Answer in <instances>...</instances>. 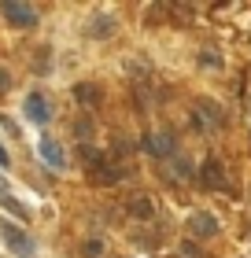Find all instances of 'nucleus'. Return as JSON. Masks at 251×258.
Wrapping results in <instances>:
<instances>
[{
	"label": "nucleus",
	"instance_id": "f257e3e1",
	"mask_svg": "<svg viewBox=\"0 0 251 258\" xmlns=\"http://www.w3.org/2000/svg\"><path fill=\"white\" fill-rule=\"evenodd\" d=\"M0 15H4L11 26H19V30L37 26V8H33V4H22V0H4V4H0Z\"/></svg>",
	"mask_w": 251,
	"mask_h": 258
},
{
	"label": "nucleus",
	"instance_id": "f03ea898",
	"mask_svg": "<svg viewBox=\"0 0 251 258\" xmlns=\"http://www.w3.org/2000/svg\"><path fill=\"white\" fill-rule=\"evenodd\" d=\"M222 122H225L222 103L199 96V100H196V111H192V125H196V129H214V125H222Z\"/></svg>",
	"mask_w": 251,
	"mask_h": 258
},
{
	"label": "nucleus",
	"instance_id": "7ed1b4c3",
	"mask_svg": "<svg viewBox=\"0 0 251 258\" xmlns=\"http://www.w3.org/2000/svg\"><path fill=\"white\" fill-rule=\"evenodd\" d=\"M140 148H144L152 159H163V162L170 159V155H177V140H174V133H148Z\"/></svg>",
	"mask_w": 251,
	"mask_h": 258
},
{
	"label": "nucleus",
	"instance_id": "20e7f679",
	"mask_svg": "<svg viewBox=\"0 0 251 258\" xmlns=\"http://www.w3.org/2000/svg\"><path fill=\"white\" fill-rule=\"evenodd\" d=\"M0 236H4V243H8L15 254H22V258L33 254V243H30L26 232H19V225H8V221H0Z\"/></svg>",
	"mask_w": 251,
	"mask_h": 258
},
{
	"label": "nucleus",
	"instance_id": "39448f33",
	"mask_svg": "<svg viewBox=\"0 0 251 258\" xmlns=\"http://www.w3.org/2000/svg\"><path fill=\"white\" fill-rule=\"evenodd\" d=\"M188 232L199 240H211V236H218V218L207 214V210H196L192 218H188Z\"/></svg>",
	"mask_w": 251,
	"mask_h": 258
},
{
	"label": "nucleus",
	"instance_id": "423d86ee",
	"mask_svg": "<svg viewBox=\"0 0 251 258\" xmlns=\"http://www.w3.org/2000/svg\"><path fill=\"white\" fill-rule=\"evenodd\" d=\"M22 111H26V118L37 122V125H44V122L52 118V107H48V100H44L41 92H30L26 103H22Z\"/></svg>",
	"mask_w": 251,
	"mask_h": 258
},
{
	"label": "nucleus",
	"instance_id": "0eeeda50",
	"mask_svg": "<svg viewBox=\"0 0 251 258\" xmlns=\"http://www.w3.org/2000/svg\"><path fill=\"white\" fill-rule=\"evenodd\" d=\"M37 155L48 162L52 170H63L67 166V155H63V148H59V140H52V137H41V144H37Z\"/></svg>",
	"mask_w": 251,
	"mask_h": 258
},
{
	"label": "nucleus",
	"instance_id": "6e6552de",
	"mask_svg": "<svg viewBox=\"0 0 251 258\" xmlns=\"http://www.w3.org/2000/svg\"><path fill=\"white\" fill-rule=\"evenodd\" d=\"M199 181L207 184V188H214V192L225 188V173H222V166H218V159H207V162L199 166Z\"/></svg>",
	"mask_w": 251,
	"mask_h": 258
},
{
	"label": "nucleus",
	"instance_id": "1a4fd4ad",
	"mask_svg": "<svg viewBox=\"0 0 251 258\" xmlns=\"http://www.w3.org/2000/svg\"><path fill=\"white\" fill-rule=\"evenodd\" d=\"M166 177L177 181V184L188 181V177H192V162L181 159V155H170V159H166Z\"/></svg>",
	"mask_w": 251,
	"mask_h": 258
},
{
	"label": "nucleus",
	"instance_id": "9d476101",
	"mask_svg": "<svg viewBox=\"0 0 251 258\" xmlns=\"http://www.w3.org/2000/svg\"><path fill=\"white\" fill-rule=\"evenodd\" d=\"M115 33V19L111 15H92L89 19V37H111Z\"/></svg>",
	"mask_w": 251,
	"mask_h": 258
},
{
	"label": "nucleus",
	"instance_id": "9b49d317",
	"mask_svg": "<svg viewBox=\"0 0 251 258\" xmlns=\"http://www.w3.org/2000/svg\"><path fill=\"white\" fill-rule=\"evenodd\" d=\"M74 100L85 103V107H96L100 103V89L92 85V81H81V85H74Z\"/></svg>",
	"mask_w": 251,
	"mask_h": 258
},
{
	"label": "nucleus",
	"instance_id": "f8f14e48",
	"mask_svg": "<svg viewBox=\"0 0 251 258\" xmlns=\"http://www.w3.org/2000/svg\"><path fill=\"white\" fill-rule=\"evenodd\" d=\"M126 210H129L133 218H152V214H155V203H152V196H133Z\"/></svg>",
	"mask_w": 251,
	"mask_h": 258
},
{
	"label": "nucleus",
	"instance_id": "ddd939ff",
	"mask_svg": "<svg viewBox=\"0 0 251 258\" xmlns=\"http://www.w3.org/2000/svg\"><path fill=\"white\" fill-rule=\"evenodd\" d=\"M0 203H4V210H8V214H15L19 221H30V210L22 207V203H19V199L11 196V192H0Z\"/></svg>",
	"mask_w": 251,
	"mask_h": 258
},
{
	"label": "nucleus",
	"instance_id": "4468645a",
	"mask_svg": "<svg viewBox=\"0 0 251 258\" xmlns=\"http://www.w3.org/2000/svg\"><path fill=\"white\" fill-rule=\"evenodd\" d=\"M104 240H85V243H81V254H85V258H104Z\"/></svg>",
	"mask_w": 251,
	"mask_h": 258
},
{
	"label": "nucleus",
	"instance_id": "2eb2a0df",
	"mask_svg": "<svg viewBox=\"0 0 251 258\" xmlns=\"http://www.w3.org/2000/svg\"><path fill=\"white\" fill-rule=\"evenodd\" d=\"M181 258H203V251L196 247L192 240H188V243H181Z\"/></svg>",
	"mask_w": 251,
	"mask_h": 258
},
{
	"label": "nucleus",
	"instance_id": "dca6fc26",
	"mask_svg": "<svg viewBox=\"0 0 251 258\" xmlns=\"http://www.w3.org/2000/svg\"><path fill=\"white\" fill-rule=\"evenodd\" d=\"M89 133H92V122H74V137L89 140Z\"/></svg>",
	"mask_w": 251,
	"mask_h": 258
},
{
	"label": "nucleus",
	"instance_id": "f3484780",
	"mask_svg": "<svg viewBox=\"0 0 251 258\" xmlns=\"http://www.w3.org/2000/svg\"><path fill=\"white\" fill-rule=\"evenodd\" d=\"M199 63H203V67H218L222 59H218V55H214V52L207 48V52H199Z\"/></svg>",
	"mask_w": 251,
	"mask_h": 258
},
{
	"label": "nucleus",
	"instance_id": "a211bd4d",
	"mask_svg": "<svg viewBox=\"0 0 251 258\" xmlns=\"http://www.w3.org/2000/svg\"><path fill=\"white\" fill-rule=\"evenodd\" d=\"M11 89V74H8V70H0V92H8Z\"/></svg>",
	"mask_w": 251,
	"mask_h": 258
},
{
	"label": "nucleus",
	"instance_id": "6ab92c4d",
	"mask_svg": "<svg viewBox=\"0 0 251 258\" xmlns=\"http://www.w3.org/2000/svg\"><path fill=\"white\" fill-rule=\"evenodd\" d=\"M8 162H11V159H8V151L0 148V166H8Z\"/></svg>",
	"mask_w": 251,
	"mask_h": 258
}]
</instances>
